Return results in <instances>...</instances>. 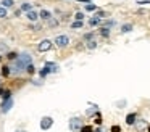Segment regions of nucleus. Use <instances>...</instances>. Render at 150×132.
Returning a JSON list of instances; mask_svg holds the SVG:
<instances>
[{
  "label": "nucleus",
  "instance_id": "f257e3e1",
  "mask_svg": "<svg viewBox=\"0 0 150 132\" xmlns=\"http://www.w3.org/2000/svg\"><path fill=\"white\" fill-rule=\"evenodd\" d=\"M15 61H16V63L20 64L21 68H24V69H26L29 64H33V58H31V55L26 53V52H23V53L18 55V58H16Z\"/></svg>",
  "mask_w": 150,
  "mask_h": 132
},
{
  "label": "nucleus",
  "instance_id": "f03ea898",
  "mask_svg": "<svg viewBox=\"0 0 150 132\" xmlns=\"http://www.w3.org/2000/svg\"><path fill=\"white\" fill-rule=\"evenodd\" d=\"M58 64L57 63H52V61H47L45 63V66H44V69H40V77H44V76H47V74H50V73H58Z\"/></svg>",
  "mask_w": 150,
  "mask_h": 132
},
{
  "label": "nucleus",
  "instance_id": "7ed1b4c3",
  "mask_svg": "<svg viewBox=\"0 0 150 132\" xmlns=\"http://www.w3.org/2000/svg\"><path fill=\"white\" fill-rule=\"evenodd\" d=\"M81 129H82V119H79V118L69 119V131L71 132H81Z\"/></svg>",
  "mask_w": 150,
  "mask_h": 132
},
{
  "label": "nucleus",
  "instance_id": "20e7f679",
  "mask_svg": "<svg viewBox=\"0 0 150 132\" xmlns=\"http://www.w3.org/2000/svg\"><path fill=\"white\" fill-rule=\"evenodd\" d=\"M53 42H55L57 47L65 48V47H68V45H69V37H68V35H65V34H63V35H57Z\"/></svg>",
  "mask_w": 150,
  "mask_h": 132
},
{
  "label": "nucleus",
  "instance_id": "39448f33",
  "mask_svg": "<svg viewBox=\"0 0 150 132\" xmlns=\"http://www.w3.org/2000/svg\"><path fill=\"white\" fill-rule=\"evenodd\" d=\"M50 48H52V40H50V39H44V40H40L39 45H37V50L39 52H49Z\"/></svg>",
  "mask_w": 150,
  "mask_h": 132
},
{
  "label": "nucleus",
  "instance_id": "423d86ee",
  "mask_svg": "<svg viewBox=\"0 0 150 132\" xmlns=\"http://www.w3.org/2000/svg\"><path fill=\"white\" fill-rule=\"evenodd\" d=\"M52 126H53V119H52V118L45 116V118L40 119V129H42V131H49Z\"/></svg>",
  "mask_w": 150,
  "mask_h": 132
},
{
  "label": "nucleus",
  "instance_id": "0eeeda50",
  "mask_svg": "<svg viewBox=\"0 0 150 132\" xmlns=\"http://www.w3.org/2000/svg\"><path fill=\"white\" fill-rule=\"evenodd\" d=\"M11 106H13V98H11V97H10V98H5L4 103H2V111H4V113L10 111Z\"/></svg>",
  "mask_w": 150,
  "mask_h": 132
},
{
  "label": "nucleus",
  "instance_id": "6e6552de",
  "mask_svg": "<svg viewBox=\"0 0 150 132\" xmlns=\"http://www.w3.org/2000/svg\"><path fill=\"white\" fill-rule=\"evenodd\" d=\"M39 18H42V19H45V21H49V19H50V18H53V16H52V13H50L49 10H45V8H44V10H40Z\"/></svg>",
  "mask_w": 150,
  "mask_h": 132
},
{
  "label": "nucleus",
  "instance_id": "1a4fd4ad",
  "mask_svg": "<svg viewBox=\"0 0 150 132\" xmlns=\"http://www.w3.org/2000/svg\"><path fill=\"white\" fill-rule=\"evenodd\" d=\"M26 18L29 19V21H37V18H39V13L34 11V10H31V11L26 13Z\"/></svg>",
  "mask_w": 150,
  "mask_h": 132
},
{
  "label": "nucleus",
  "instance_id": "9d476101",
  "mask_svg": "<svg viewBox=\"0 0 150 132\" xmlns=\"http://www.w3.org/2000/svg\"><path fill=\"white\" fill-rule=\"evenodd\" d=\"M136 121H137V114H136V113H131V114H127V116H126V124L132 126Z\"/></svg>",
  "mask_w": 150,
  "mask_h": 132
},
{
  "label": "nucleus",
  "instance_id": "9b49d317",
  "mask_svg": "<svg viewBox=\"0 0 150 132\" xmlns=\"http://www.w3.org/2000/svg\"><path fill=\"white\" fill-rule=\"evenodd\" d=\"M100 26H103V28H108V29H110V28H113V26H116V21H115V19H108V21H103Z\"/></svg>",
  "mask_w": 150,
  "mask_h": 132
},
{
  "label": "nucleus",
  "instance_id": "f8f14e48",
  "mask_svg": "<svg viewBox=\"0 0 150 132\" xmlns=\"http://www.w3.org/2000/svg\"><path fill=\"white\" fill-rule=\"evenodd\" d=\"M21 10H23V11H31V10H33V5H31L29 2H23L21 3Z\"/></svg>",
  "mask_w": 150,
  "mask_h": 132
},
{
  "label": "nucleus",
  "instance_id": "ddd939ff",
  "mask_svg": "<svg viewBox=\"0 0 150 132\" xmlns=\"http://www.w3.org/2000/svg\"><path fill=\"white\" fill-rule=\"evenodd\" d=\"M98 24H102V19L95 18V16L89 19V26H92V28H94V26H98Z\"/></svg>",
  "mask_w": 150,
  "mask_h": 132
},
{
  "label": "nucleus",
  "instance_id": "4468645a",
  "mask_svg": "<svg viewBox=\"0 0 150 132\" xmlns=\"http://www.w3.org/2000/svg\"><path fill=\"white\" fill-rule=\"evenodd\" d=\"M84 8H86V11H97V6H95L92 2L86 3V5H84Z\"/></svg>",
  "mask_w": 150,
  "mask_h": 132
},
{
  "label": "nucleus",
  "instance_id": "2eb2a0df",
  "mask_svg": "<svg viewBox=\"0 0 150 132\" xmlns=\"http://www.w3.org/2000/svg\"><path fill=\"white\" fill-rule=\"evenodd\" d=\"M15 5V0H2V6L4 8H11Z\"/></svg>",
  "mask_w": 150,
  "mask_h": 132
},
{
  "label": "nucleus",
  "instance_id": "dca6fc26",
  "mask_svg": "<svg viewBox=\"0 0 150 132\" xmlns=\"http://www.w3.org/2000/svg\"><path fill=\"white\" fill-rule=\"evenodd\" d=\"M100 35H102V37H110V29L100 26Z\"/></svg>",
  "mask_w": 150,
  "mask_h": 132
},
{
  "label": "nucleus",
  "instance_id": "f3484780",
  "mask_svg": "<svg viewBox=\"0 0 150 132\" xmlns=\"http://www.w3.org/2000/svg\"><path fill=\"white\" fill-rule=\"evenodd\" d=\"M87 48L89 50H94V48H97V40H95V39H92V40H87Z\"/></svg>",
  "mask_w": 150,
  "mask_h": 132
},
{
  "label": "nucleus",
  "instance_id": "a211bd4d",
  "mask_svg": "<svg viewBox=\"0 0 150 132\" xmlns=\"http://www.w3.org/2000/svg\"><path fill=\"white\" fill-rule=\"evenodd\" d=\"M131 31H132V24H123V26H121V32H123V34L131 32Z\"/></svg>",
  "mask_w": 150,
  "mask_h": 132
},
{
  "label": "nucleus",
  "instance_id": "6ab92c4d",
  "mask_svg": "<svg viewBox=\"0 0 150 132\" xmlns=\"http://www.w3.org/2000/svg\"><path fill=\"white\" fill-rule=\"evenodd\" d=\"M134 124H136V127H137V129H142V127H145V126H147V122H145V121H142V119H139V121H136Z\"/></svg>",
  "mask_w": 150,
  "mask_h": 132
},
{
  "label": "nucleus",
  "instance_id": "aec40b11",
  "mask_svg": "<svg viewBox=\"0 0 150 132\" xmlns=\"http://www.w3.org/2000/svg\"><path fill=\"white\" fill-rule=\"evenodd\" d=\"M107 16V13L103 11V10H98L97 13H95V18H98V19H102V18H105Z\"/></svg>",
  "mask_w": 150,
  "mask_h": 132
},
{
  "label": "nucleus",
  "instance_id": "412c9836",
  "mask_svg": "<svg viewBox=\"0 0 150 132\" xmlns=\"http://www.w3.org/2000/svg\"><path fill=\"white\" fill-rule=\"evenodd\" d=\"M79 28H82V21H74V23H71V29H79Z\"/></svg>",
  "mask_w": 150,
  "mask_h": 132
},
{
  "label": "nucleus",
  "instance_id": "4be33fe9",
  "mask_svg": "<svg viewBox=\"0 0 150 132\" xmlns=\"http://www.w3.org/2000/svg\"><path fill=\"white\" fill-rule=\"evenodd\" d=\"M87 116H92V114H97L98 113V109H97V106H94V108H91V109H87Z\"/></svg>",
  "mask_w": 150,
  "mask_h": 132
},
{
  "label": "nucleus",
  "instance_id": "5701e85b",
  "mask_svg": "<svg viewBox=\"0 0 150 132\" xmlns=\"http://www.w3.org/2000/svg\"><path fill=\"white\" fill-rule=\"evenodd\" d=\"M47 23H49V26H50V28H55V26L58 24V21H57V19H53V18H50Z\"/></svg>",
  "mask_w": 150,
  "mask_h": 132
},
{
  "label": "nucleus",
  "instance_id": "b1692460",
  "mask_svg": "<svg viewBox=\"0 0 150 132\" xmlns=\"http://www.w3.org/2000/svg\"><path fill=\"white\" fill-rule=\"evenodd\" d=\"M0 18H7V8L0 6Z\"/></svg>",
  "mask_w": 150,
  "mask_h": 132
},
{
  "label": "nucleus",
  "instance_id": "393cba45",
  "mask_svg": "<svg viewBox=\"0 0 150 132\" xmlns=\"http://www.w3.org/2000/svg\"><path fill=\"white\" fill-rule=\"evenodd\" d=\"M94 39V32H87V34H84V40H92Z\"/></svg>",
  "mask_w": 150,
  "mask_h": 132
},
{
  "label": "nucleus",
  "instance_id": "a878e982",
  "mask_svg": "<svg viewBox=\"0 0 150 132\" xmlns=\"http://www.w3.org/2000/svg\"><path fill=\"white\" fill-rule=\"evenodd\" d=\"M81 132H94V129H92L91 126H82Z\"/></svg>",
  "mask_w": 150,
  "mask_h": 132
},
{
  "label": "nucleus",
  "instance_id": "bb28decb",
  "mask_svg": "<svg viewBox=\"0 0 150 132\" xmlns=\"http://www.w3.org/2000/svg\"><path fill=\"white\" fill-rule=\"evenodd\" d=\"M7 56L10 58V60H13V61H15V60H16V58H18V53H15V52H10V53H8Z\"/></svg>",
  "mask_w": 150,
  "mask_h": 132
},
{
  "label": "nucleus",
  "instance_id": "cd10ccee",
  "mask_svg": "<svg viewBox=\"0 0 150 132\" xmlns=\"http://www.w3.org/2000/svg\"><path fill=\"white\" fill-rule=\"evenodd\" d=\"M74 18H76V21H82V18H84V15H82L81 11H78V13L74 15Z\"/></svg>",
  "mask_w": 150,
  "mask_h": 132
},
{
  "label": "nucleus",
  "instance_id": "c85d7f7f",
  "mask_svg": "<svg viewBox=\"0 0 150 132\" xmlns=\"http://www.w3.org/2000/svg\"><path fill=\"white\" fill-rule=\"evenodd\" d=\"M2 74H4V76H10V68H8V66H4V69H2Z\"/></svg>",
  "mask_w": 150,
  "mask_h": 132
},
{
  "label": "nucleus",
  "instance_id": "c756f323",
  "mask_svg": "<svg viewBox=\"0 0 150 132\" xmlns=\"http://www.w3.org/2000/svg\"><path fill=\"white\" fill-rule=\"evenodd\" d=\"M110 131H111V132H121V127H120V126H111Z\"/></svg>",
  "mask_w": 150,
  "mask_h": 132
},
{
  "label": "nucleus",
  "instance_id": "7c9ffc66",
  "mask_svg": "<svg viewBox=\"0 0 150 132\" xmlns=\"http://www.w3.org/2000/svg\"><path fill=\"white\" fill-rule=\"evenodd\" d=\"M95 122H97V124H102V116H100V113H97V116H95Z\"/></svg>",
  "mask_w": 150,
  "mask_h": 132
},
{
  "label": "nucleus",
  "instance_id": "2f4dec72",
  "mask_svg": "<svg viewBox=\"0 0 150 132\" xmlns=\"http://www.w3.org/2000/svg\"><path fill=\"white\" fill-rule=\"evenodd\" d=\"M8 48H7V45H4V44H0V52H7Z\"/></svg>",
  "mask_w": 150,
  "mask_h": 132
},
{
  "label": "nucleus",
  "instance_id": "473e14b6",
  "mask_svg": "<svg viewBox=\"0 0 150 132\" xmlns=\"http://www.w3.org/2000/svg\"><path fill=\"white\" fill-rule=\"evenodd\" d=\"M94 132H107V131H105V129H103V127H98V129H97V131H94Z\"/></svg>",
  "mask_w": 150,
  "mask_h": 132
},
{
  "label": "nucleus",
  "instance_id": "72a5a7b5",
  "mask_svg": "<svg viewBox=\"0 0 150 132\" xmlns=\"http://www.w3.org/2000/svg\"><path fill=\"white\" fill-rule=\"evenodd\" d=\"M16 132H24V131H16Z\"/></svg>",
  "mask_w": 150,
  "mask_h": 132
},
{
  "label": "nucleus",
  "instance_id": "f704fd0d",
  "mask_svg": "<svg viewBox=\"0 0 150 132\" xmlns=\"http://www.w3.org/2000/svg\"><path fill=\"white\" fill-rule=\"evenodd\" d=\"M149 132H150V126H149Z\"/></svg>",
  "mask_w": 150,
  "mask_h": 132
},
{
  "label": "nucleus",
  "instance_id": "c9c22d12",
  "mask_svg": "<svg viewBox=\"0 0 150 132\" xmlns=\"http://www.w3.org/2000/svg\"><path fill=\"white\" fill-rule=\"evenodd\" d=\"M0 60H2V56H0Z\"/></svg>",
  "mask_w": 150,
  "mask_h": 132
}]
</instances>
